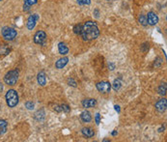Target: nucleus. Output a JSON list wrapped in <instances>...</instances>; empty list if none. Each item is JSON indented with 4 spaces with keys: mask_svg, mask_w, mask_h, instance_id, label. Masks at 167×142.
I'll return each mask as SVG.
<instances>
[{
    "mask_svg": "<svg viewBox=\"0 0 167 142\" xmlns=\"http://www.w3.org/2000/svg\"><path fill=\"white\" fill-rule=\"evenodd\" d=\"M80 35L84 41H92L97 39L99 35L98 24L94 21H86L82 25V30H81Z\"/></svg>",
    "mask_w": 167,
    "mask_h": 142,
    "instance_id": "obj_1",
    "label": "nucleus"
},
{
    "mask_svg": "<svg viewBox=\"0 0 167 142\" xmlns=\"http://www.w3.org/2000/svg\"><path fill=\"white\" fill-rule=\"evenodd\" d=\"M5 99H6L7 105L11 108L15 107L19 104V95H17V92L14 89H10L7 91V93L5 95Z\"/></svg>",
    "mask_w": 167,
    "mask_h": 142,
    "instance_id": "obj_2",
    "label": "nucleus"
},
{
    "mask_svg": "<svg viewBox=\"0 0 167 142\" xmlns=\"http://www.w3.org/2000/svg\"><path fill=\"white\" fill-rule=\"evenodd\" d=\"M17 79H19V72L17 70L9 71L4 76V82L7 85H10V86L16 85L17 82Z\"/></svg>",
    "mask_w": 167,
    "mask_h": 142,
    "instance_id": "obj_3",
    "label": "nucleus"
},
{
    "mask_svg": "<svg viewBox=\"0 0 167 142\" xmlns=\"http://www.w3.org/2000/svg\"><path fill=\"white\" fill-rule=\"evenodd\" d=\"M17 32L12 27L5 26L2 28V36L5 39L6 41H13L15 40V38L17 37Z\"/></svg>",
    "mask_w": 167,
    "mask_h": 142,
    "instance_id": "obj_4",
    "label": "nucleus"
},
{
    "mask_svg": "<svg viewBox=\"0 0 167 142\" xmlns=\"http://www.w3.org/2000/svg\"><path fill=\"white\" fill-rule=\"evenodd\" d=\"M96 87H97L99 92L106 94L111 89V84H110V82H108V81H101V82H98L96 84Z\"/></svg>",
    "mask_w": 167,
    "mask_h": 142,
    "instance_id": "obj_5",
    "label": "nucleus"
},
{
    "mask_svg": "<svg viewBox=\"0 0 167 142\" xmlns=\"http://www.w3.org/2000/svg\"><path fill=\"white\" fill-rule=\"evenodd\" d=\"M47 40V34L45 31H37L34 35V43L37 45H45V42Z\"/></svg>",
    "mask_w": 167,
    "mask_h": 142,
    "instance_id": "obj_6",
    "label": "nucleus"
},
{
    "mask_svg": "<svg viewBox=\"0 0 167 142\" xmlns=\"http://www.w3.org/2000/svg\"><path fill=\"white\" fill-rule=\"evenodd\" d=\"M40 19V16L38 14H34V15H31L27 19V23H26V26H27V29L28 30H33L35 26L37 24V21Z\"/></svg>",
    "mask_w": 167,
    "mask_h": 142,
    "instance_id": "obj_7",
    "label": "nucleus"
},
{
    "mask_svg": "<svg viewBox=\"0 0 167 142\" xmlns=\"http://www.w3.org/2000/svg\"><path fill=\"white\" fill-rule=\"evenodd\" d=\"M146 17H147L148 24H150V25H152V26L155 25V24L158 22V17L155 12H152V11L151 12H149Z\"/></svg>",
    "mask_w": 167,
    "mask_h": 142,
    "instance_id": "obj_8",
    "label": "nucleus"
},
{
    "mask_svg": "<svg viewBox=\"0 0 167 142\" xmlns=\"http://www.w3.org/2000/svg\"><path fill=\"white\" fill-rule=\"evenodd\" d=\"M166 107H167V102H166V99L163 98L161 99L157 104H155V109L158 111V112H165L166 111Z\"/></svg>",
    "mask_w": 167,
    "mask_h": 142,
    "instance_id": "obj_9",
    "label": "nucleus"
},
{
    "mask_svg": "<svg viewBox=\"0 0 167 142\" xmlns=\"http://www.w3.org/2000/svg\"><path fill=\"white\" fill-rule=\"evenodd\" d=\"M97 105V101L95 99H85L82 101V106L85 108H90L94 107Z\"/></svg>",
    "mask_w": 167,
    "mask_h": 142,
    "instance_id": "obj_10",
    "label": "nucleus"
},
{
    "mask_svg": "<svg viewBox=\"0 0 167 142\" xmlns=\"http://www.w3.org/2000/svg\"><path fill=\"white\" fill-rule=\"evenodd\" d=\"M37 80H38V83L41 85V86H45L47 84V76H45V73L44 71H42L38 74L37 76Z\"/></svg>",
    "mask_w": 167,
    "mask_h": 142,
    "instance_id": "obj_11",
    "label": "nucleus"
},
{
    "mask_svg": "<svg viewBox=\"0 0 167 142\" xmlns=\"http://www.w3.org/2000/svg\"><path fill=\"white\" fill-rule=\"evenodd\" d=\"M69 62V58L68 57H63V58H60L58 61H56L55 63V67L57 69H63L64 67H65L67 64Z\"/></svg>",
    "mask_w": 167,
    "mask_h": 142,
    "instance_id": "obj_12",
    "label": "nucleus"
},
{
    "mask_svg": "<svg viewBox=\"0 0 167 142\" xmlns=\"http://www.w3.org/2000/svg\"><path fill=\"white\" fill-rule=\"evenodd\" d=\"M58 50L61 55H67L69 53V48L67 47L65 43L61 42L58 44Z\"/></svg>",
    "mask_w": 167,
    "mask_h": 142,
    "instance_id": "obj_13",
    "label": "nucleus"
},
{
    "mask_svg": "<svg viewBox=\"0 0 167 142\" xmlns=\"http://www.w3.org/2000/svg\"><path fill=\"white\" fill-rule=\"evenodd\" d=\"M81 133H82V134L87 138H91L95 136V132L93 130V129H91V128H83L82 130H81Z\"/></svg>",
    "mask_w": 167,
    "mask_h": 142,
    "instance_id": "obj_14",
    "label": "nucleus"
},
{
    "mask_svg": "<svg viewBox=\"0 0 167 142\" xmlns=\"http://www.w3.org/2000/svg\"><path fill=\"white\" fill-rule=\"evenodd\" d=\"M80 118H81V120H82L83 122L89 123V122H91V120H92V115H91V113L89 111L85 110V111H83L82 113H81Z\"/></svg>",
    "mask_w": 167,
    "mask_h": 142,
    "instance_id": "obj_15",
    "label": "nucleus"
},
{
    "mask_svg": "<svg viewBox=\"0 0 167 142\" xmlns=\"http://www.w3.org/2000/svg\"><path fill=\"white\" fill-rule=\"evenodd\" d=\"M7 128H8V123H7L6 120L0 119V136L6 133Z\"/></svg>",
    "mask_w": 167,
    "mask_h": 142,
    "instance_id": "obj_16",
    "label": "nucleus"
},
{
    "mask_svg": "<svg viewBox=\"0 0 167 142\" xmlns=\"http://www.w3.org/2000/svg\"><path fill=\"white\" fill-rule=\"evenodd\" d=\"M158 91V94L159 95L165 96L166 95V84L165 83H161V85H159Z\"/></svg>",
    "mask_w": 167,
    "mask_h": 142,
    "instance_id": "obj_17",
    "label": "nucleus"
},
{
    "mask_svg": "<svg viewBox=\"0 0 167 142\" xmlns=\"http://www.w3.org/2000/svg\"><path fill=\"white\" fill-rule=\"evenodd\" d=\"M121 86H122V82H121V79H115L114 80V82H113L112 84V87H113V89H114L115 91H118Z\"/></svg>",
    "mask_w": 167,
    "mask_h": 142,
    "instance_id": "obj_18",
    "label": "nucleus"
},
{
    "mask_svg": "<svg viewBox=\"0 0 167 142\" xmlns=\"http://www.w3.org/2000/svg\"><path fill=\"white\" fill-rule=\"evenodd\" d=\"M139 22H140V24H142L143 26H147V25H148V21H147L146 16L140 15V17H139Z\"/></svg>",
    "mask_w": 167,
    "mask_h": 142,
    "instance_id": "obj_19",
    "label": "nucleus"
},
{
    "mask_svg": "<svg viewBox=\"0 0 167 142\" xmlns=\"http://www.w3.org/2000/svg\"><path fill=\"white\" fill-rule=\"evenodd\" d=\"M5 48H6V45H0V55H1L2 53H3V54L7 55L10 52V49L9 48L6 49V50H5Z\"/></svg>",
    "mask_w": 167,
    "mask_h": 142,
    "instance_id": "obj_20",
    "label": "nucleus"
},
{
    "mask_svg": "<svg viewBox=\"0 0 167 142\" xmlns=\"http://www.w3.org/2000/svg\"><path fill=\"white\" fill-rule=\"evenodd\" d=\"M81 30H82V25H81V24H76V25L73 27L74 34H80Z\"/></svg>",
    "mask_w": 167,
    "mask_h": 142,
    "instance_id": "obj_21",
    "label": "nucleus"
},
{
    "mask_svg": "<svg viewBox=\"0 0 167 142\" xmlns=\"http://www.w3.org/2000/svg\"><path fill=\"white\" fill-rule=\"evenodd\" d=\"M76 2H77V4L80 5V6L91 4V0H76Z\"/></svg>",
    "mask_w": 167,
    "mask_h": 142,
    "instance_id": "obj_22",
    "label": "nucleus"
},
{
    "mask_svg": "<svg viewBox=\"0 0 167 142\" xmlns=\"http://www.w3.org/2000/svg\"><path fill=\"white\" fill-rule=\"evenodd\" d=\"M61 106V110H63L64 112H66V113H68L71 111V108H70V106L68 105H66V104H63L60 105Z\"/></svg>",
    "mask_w": 167,
    "mask_h": 142,
    "instance_id": "obj_23",
    "label": "nucleus"
},
{
    "mask_svg": "<svg viewBox=\"0 0 167 142\" xmlns=\"http://www.w3.org/2000/svg\"><path fill=\"white\" fill-rule=\"evenodd\" d=\"M25 106L27 109H29V110H32V109H34V102H25Z\"/></svg>",
    "mask_w": 167,
    "mask_h": 142,
    "instance_id": "obj_24",
    "label": "nucleus"
},
{
    "mask_svg": "<svg viewBox=\"0 0 167 142\" xmlns=\"http://www.w3.org/2000/svg\"><path fill=\"white\" fill-rule=\"evenodd\" d=\"M24 1V4H23V11L24 12H27V11L30 10V5L29 3L27 2V0H23Z\"/></svg>",
    "mask_w": 167,
    "mask_h": 142,
    "instance_id": "obj_25",
    "label": "nucleus"
},
{
    "mask_svg": "<svg viewBox=\"0 0 167 142\" xmlns=\"http://www.w3.org/2000/svg\"><path fill=\"white\" fill-rule=\"evenodd\" d=\"M68 84L70 85V86L76 87V81L73 80V79H68Z\"/></svg>",
    "mask_w": 167,
    "mask_h": 142,
    "instance_id": "obj_26",
    "label": "nucleus"
},
{
    "mask_svg": "<svg viewBox=\"0 0 167 142\" xmlns=\"http://www.w3.org/2000/svg\"><path fill=\"white\" fill-rule=\"evenodd\" d=\"M95 121H96V124L97 125H99V123H101V115H99V113H96V115H95Z\"/></svg>",
    "mask_w": 167,
    "mask_h": 142,
    "instance_id": "obj_27",
    "label": "nucleus"
},
{
    "mask_svg": "<svg viewBox=\"0 0 167 142\" xmlns=\"http://www.w3.org/2000/svg\"><path fill=\"white\" fill-rule=\"evenodd\" d=\"M27 2L29 3V5H30V6H32V5L36 4V3L38 2V0H27Z\"/></svg>",
    "mask_w": 167,
    "mask_h": 142,
    "instance_id": "obj_28",
    "label": "nucleus"
},
{
    "mask_svg": "<svg viewBox=\"0 0 167 142\" xmlns=\"http://www.w3.org/2000/svg\"><path fill=\"white\" fill-rule=\"evenodd\" d=\"M54 109H55V110L57 111V112H60V111H61V106H60V105H55Z\"/></svg>",
    "mask_w": 167,
    "mask_h": 142,
    "instance_id": "obj_29",
    "label": "nucleus"
},
{
    "mask_svg": "<svg viewBox=\"0 0 167 142\" xmlns=\"http://www.w3.org/2000/svg\"><path fill=\"white\" fill-rule=\"evenodd\" d=\"M94 14H95V17H99V10H98V9H96V10L94 11Z\"/></svg>",
    "mask_w": 167,
    "mask_h": 142,
    "instance_id": "obj_30",
    "label": "nucleus"
},
{
    "mask_svg": "<svg viewBox=\"0 0 167 142\" xmlns=\"http://www.w3.org/2000/svg\"><path fill=\"white\" fill-rule=\"evenodd\" d=\"M114 107H115V110L118 112V113H120V106L119 105H115Z\"/></svg>",
    "mask_w": 167,
    "mask_h": 142,
    "instance_id": "obj_31",
    "label": "nucleus"
},
{
    "mask_svg": "<svg viewBox=\"0 0 167 142\" xmlns=\"http://www.w3.org/2000/svg\"><path fill=\"white\" fill-rule=\"evenodd\" d=\"M108 67H109V68H111V69H110V70H114V68H115V66L114 65H113V64H109V65H108Z\"/></svg>",
    "mask_w": 167,
    "mask_h": 142,
    "instance_id": "obj_32",
    "label": "nucleus"
},
{
    "mask_svg": "<svg viewBox=\"0 0 167 142\" xmlns=\"http://www.w3.org/2000/svg\"><path fill=\"white\" fill-rule=\"evenodd\" d=\"M163 130H164V127H161V129H158V132L159 133H161V132H163Z\"/></svg>",
    "mask_w": 167,
    "mask_h": 142,
    "instance_id": "obj_33",
    "label": "nucleus"
},
{
    "mask_svg": "<svg viewBox=\"0 0 167 142\" xmlns=\"http://www.w3.org/2000/svg\"><path fill=\"white\" fill-rule=\"evenodd\" d=\"M3 91V85L2 83H0V92H2Z\"/></svg>",
    "mask_w": 167,
    "mask_h": 142,
    "instance_id": "obj_34",
    "label": "nucleus"
},
{
    "mask_svg": "<svg viewBox=\"0 0 167 142\" xmlns=\"http://www.w3.org/2000/svg\"><path fill=\"white\" fill-rule=\"evenodd\" d=\"M111 134H112L113 136H115L116 134H117V130H114V132H112V133H111Z\"/></svg>",
    "mask_w": 167,
    "mask_h": 142,
    "instance_id": "obj_35",
    "label": "nucleus"
},
{
    "mask_svg": "<svg viewBox=\"0 0 167 142\" xmlns=\"http://www.w3.org/2000/svg\"><path fill=\"white\" fill-rule=\"evenodd\" d=\"M0 1H1V0H0Z\"/></svg>",
    "mask_w": 167,
    "mask_h": 142,
    "instance_id": "obj_36",
    "label": "nucleus"
}]
</instances>
